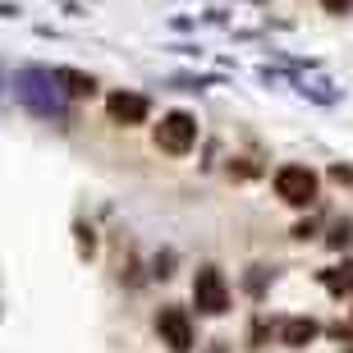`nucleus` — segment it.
Masks as SVG:
<instances>
[{
	"mask_svg": "<svg viewBox=\"0 0 353 353\" xmlns=\"http://www.w3.org/2000/svg\"><path fill=\"white\" fill-rule=\"evenodd\" d=\"M14 92H19V101L32 105L37 115H55V110H60V92H55V79L46 69H23V74L14 79Z\"/></svg>",
	"mask_w": 353,
	"mask_h": 353,
	"instance_id": "obj_1",
	"label": "nucleus"
},
{
	"mask_svg": "<svg viewBox=\"0 0 353 353\" xmlns=\"http://www.w3.org/2000/svg\"><path fill=\"white\" fill-rule=\"evenodd\" d=\"M193 143H197V119L193 115H183V110L161 115V124H157V147L161 152L183 157V152H193Z\"/></svg>",
	"mask_w": 353,
	"mask_h": 353,
	"instance_id": "obj_2",
	"label": "nucleus"
},
{
	"mask_svg": "<svg viewBox=\"0 0 353 353\" xmlns=\"http://www.w3.org/2000/svg\"><path fill=\"white\" fill-rule=\"evenodd\" d=\"M193 303H197L202 316H221L230 307V285H225V275L216 266H202L193 275Z\"/></svg>",
	"mask_w": 353,
	"mask_h": 353,
	"instance_id": "obj_3",
	"label": "nucleus"
},
{
	"mask_svg": "<svg viewBox=\"0 0 353 353\" xmlns=\"http://www.w3.org/2000/svg\"><path fill=\"white\" fill-rule=\"evenodd\" d=\"M275 193L285 197L289 207H312L316 202V174L307 165H280L275 170Z\"/></svg>",
	"mask_w": 353,
	"mask_h": 353,
	"instance_id": "obj_4",
	"label": "nucleus"
},
{
	"mask_svg": "<svg viewBox=\"0 0 353 353\" xmlns=\"http://www.w3.org/2000/svg\"><path fill=\"white\" fill-rule=\"evenodd\" d=\"M157 330H161V340L170 344V353H188L193 349V321H188L183 307H161Z\"/></svg>",
	"mask_w": 353,
	"mask_h": 353,
	"instance_id": "obj_5",
	"label": "nucleus"
},
{
	"mask_svg": "<svg viewBox=\"0 0 353 353\" xmlns=\"http://www.w3.org/2000/svg\"><path fill=\"white\" fill-rule=\"evenodd\" d=\"M105 115L129 129V124H143V119L152 115V105H147V97H138V92H110V97H105Z\"/></svg>",
	"mask_w": 353,
	"mask_h": 353,
	"instance_id": "obj_6",
	"label": "nucleus"
},
{
	"mask_svg": "<svg viewBox=\"0 0 353 353\" xmlns=\"http://www.w3.org/2000/svg\"><path fill=\"white\" fill-rule=\"evenodd\" d=\"M51 79L60 83V88H65V97H92V92H97L92 74H79V69H55Z\"/></svg>",
	"mask_w": 353,
	"mask_h": 353,
	"instance_id": "obj_7",
	"label": "nucleus"
},
{
	"mask_svg": "<svg viewBox=\"0 0 353 353\" xmlns=\"http://www.w3.org/2000/svg\"><path fill=\"white\" fill-rule=\"evenodd\" d=\"M312 335H316L312 321H285V326H280V340L285 344H307Z\"/></svg>",
	"mask_w": 353,
	"mask_h": 353,
	"instance_id": "obj_8",
	"label": "nucleus"
},
{
	"mask_svg": "<svg viewBox=\"0 0 353 353\" xmlns=\"http://www.w3.org/2000/svg\"><path fill=\"white\" fill-rule=\"evenodd\" d=\"M326 285L330 289H349L353 294V266H349V275H326Z\"/></svg>",
	"mask_w": 353,
	"mask_h": 353,
	"instance_id": "obj_9",
	"label": "nucleus"
},
{
	"mask_svg": "<svg viewBox=\"0 0 353 353\" xmlns=\"http://www.w3.org/2000/svg\"><path fill=\"white\" fill-rule=\"evenodd\" d=\"M349 5H353V0H326V10H330V14H344Z\"/></svg>",
	"mask_w": 353,
	"mask_h": 353,
	"instance_id": "obj_10",
	"label": "nucleus"
}]
</instances>
